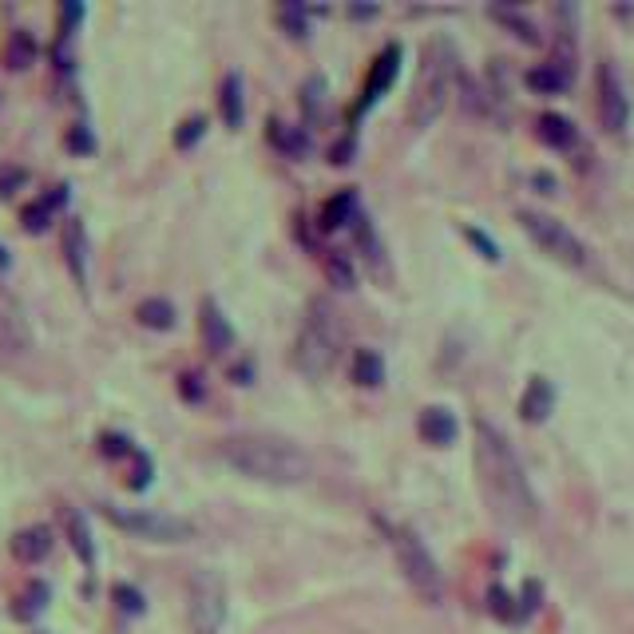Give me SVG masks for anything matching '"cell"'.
<instances>
[{"label":"cell","instance_id":"38","mask_svg":"<svg viewBox=\"0 0 634 634\" xmlns=\"http://www.w3.org/2000/svg\"><path fill=\"white\" fill-rule=\"evenodd\" d=\"M488 607H492V615H500V619H516L512 595H508L504 587H492V591H488Z\"/></svg>","mask_w":634,"mask_h":634},{"label":"cell","instance_id":"2","mask_svg":"<svg viewBox=\"0 0 634 634\" xmlns=\"http://www.w3.org/2000/svg\"><path fill=\"white\" fill-rule=\"evenodd\" d=\"M218 456L222 464H230L234 472L258 480V484H278V488H294L310 480V456L286 440V436H270V432H238L218 440Z\"/></svg>","mask_w":634,"mask_h":634},{"label":"cell","instance_id":"9","mask_svg":"<svg viewBox=\"0 0 634 634\" xmlns=\"http://www.w3.org/2000/svg\"><path fill=\"white\" fill-rule=\"evenodd\" d=\"M32 349V325L20 302L0 286V361H16Z\"/></svg>","mask_w":634,"mask_h":634},{"label":"cell","instance_id":"45","mask_svg":"<svg viewBox=\"0 0 634 634\" xmlns=\"http://www.w3.org/2000/svg\"><path fill=\"white\" fill-rule=\"evenodd\" d=\"M349 12H353V16H377V4H353Z\"/></svg>","mask_w":634,"mask_h":634},{"label":"cell","instance_id":"11","mask_svg":"<svg viewBox=\"0 0 634 634\" xmlns=\"http://www.w3.org/2000/svg\"><path fill=\"white\" fill-rule=\"evenodd\" d=\"M397 72H401V48L397 44H389L377 60H373V68H369V80H365V96H361V107H373L389 88H393V80H397Z\"/></svg>","mask_w":634,"mask_h":634},{"label":"cell","instance_id":"13","mask_svg":"<svg viewBox=\"0 0 634 634\" xmlns=\"http://www.w3.org/2000/svg\"><path fill=\"white\" fill-rule=\"evenodd\" d=\"M60 250H64V262L72 270V278L80 286H88V234H84V222L80 218H68L64 230H60Z\"/></svg>","mask_w":634,"mask_h":634},{"label":"cell","instance_id":"8","mask_svg":"<svg viewBox=\"0 0 634 634\" xmlns=\"http://www.w3.org/2000/svg\"><path fill=\"white\" fill-rule=\"evenodd\" d=\"M520 226L531 234V242L543 250V254H551L555 262H563V266H587V246L579 242V234H571L559 218H551V214H539V211H524L520 214Z\"/></svg>","mask_w":634,"mask_h":634},{"label":"cell","instance_id":"15","mask_svg":"<svg viewBox=\"0 0 634 634\" xmlns=\"http://www.w3.org/2000/svg\"><path fill=\"white\" fill-rule=\"evenodd\" d=\"M417 432H421L424 444L448 448V444L456 440L460 424H456V417H452L448 409H440V405H428V409H421V417H417Z\"/></svg>","mask_w":634,"mask_h":634},{"label":"cell","instance_id":"30","mask_svg":"<svg viewBox=\"0 0 634 634\" xmlns=\"http://www.w3.org/2000/svg\"><path fill=\"white\" fill-rule=\"evenodd\" d=\"M278 24H282L294 40L310 36V12H306V4H282V8H278Z\"/></svg>","mask_w":634,"mask_h":634},{"label":"cell","instance_id":"7","mask_svg":"<svg viewBox=\"0 0 634 634\" xmlns=\"http://www.w3.org/2000/svg\"><path fill=\"white\" fill-rule=\"evenodd\" d=\"M107 524H115L127 535H139V539H151V543H183L191 539L195 528L179 516H167V512H139V508H115V504H100Z\"/></svg>","mask_w":634,"mask_h":634},{"label":"cell","instance_id":"34","mask_svg":"<svg viewBox=\"0 0 634 634\" xmlns=\"http://www.w3.org/2000/svg\"><path fill=\"white\" fill-rule=\"evenodd\" d=\"M111 599H115L119 611H127V615H139V611H143V595H139L131 583H115V587H111Z\"/></svg>","mask_w":634,"mask_h":634},{"label":"cell","instance_id":"16","mask_svg":"<svg viewBox=\"0 0 634 634\" xmlns=\"http://www.w3.org/2000/svg\"><path fill=\"white\" fill-rule=\"evenodd\" d=\"M52 528H44V524H32V528H20L12 535V555L20 559V563H44L48 555H52Z\"/></svg>","mask_w":634,"mask_h":634},{"label":"cell","instance_id":"46","mask_svg":"<svg viewBox=\"0 0 634 634\" xmlns=\"http://www.w3.org/2000/svg\"><path fill=\"white\" fill-rule=\"evenodd\" d=\"M8 266H12V258H8V250H4V246H0V274H4V270H8Z\"/></svg>","mask_w":634,"mask_h":634},{"label":"cell","instance_id":"6","mask_svg":"<svg viewBox=\"0 0 634 634\" xmlns=\"http://www.w3.org/2000/svg\"><path fill=\"white\" fill-rule=\"evenodd\" d=\"M187 623L195 634H218L226 623V583L211 567L195 571L187 583Z\"/></svg>","mask_w":634,"mask_h":634},{"label":"cell","instance_id":"4","mask_svg":"<svg viewBox=\"0 0 634 634\" xmlns=\"http://www.w3.org/2000/svg\"><path fill=\"white\" fill-rule=\"evenodd\" d=\"M452 80H456V48L444 36H436L421 52V72H417V88H413V104H409L413 127H428L444 111Z\"/></svg>","mask_w":634,"mask_h":634},{"label":"cell","instance_id":"23","mask_svg":"<svg viewBox=\"0 0 634 634\" xmlns=\"http://www.w3.org/2000/svg\"><path fill=\"white\" fill-rule=\"evenodd\" d=\"M353 381L361 389H377L385 381V361H381L377 349H357L353 353Z\"/></svg>","mask_w":634,"mask_h":634},{"label":"cell","instance_id":"28","mask_svg":"<svg viewBox=\"0 0 634 634\" xmlns=\"http://www.w3.org/2000/svg\"><path fill=\"white\" fill-rule=\"evenodd\" d=\"M492 16H496V20L504 24V28H512V32L520 36V40H528V44H539V28L531 24L524 12H516V8H504V4H496V8H492Z\"/></svg>","mask_w":634,"mask_h":634},{"label":"cell","instance_id":"42","mask_svg":"<svg viewBox=\"0 0 634 634\" xmlns=\"http://www.w3.org/2000/svg\"><path fill=\"white\" fill-rule=\"evenodd\" d=\"M179 393H183L187 401H203V377H199V373H183V377H179Z\"/></svg>","mask_w":634,"mask_h":634},{"label":"cell","instance_id":"26","mask_svg":"<svg viewBox=\"0 0 634 634\" xmlns=\"http://www.w3.org/2000/svg\"><path fill=\"white\" fill-rule=\"evenodd\" d=\"M135 317H139V325H147V329H171L175 325V306L167 302V298H143L139 306H135Z\"/></svg>","mask_w":634,"mask_h":634},{"label":"cell","instance_id":"22","mask_svg":"<svg viewBox=\"0 0 634 634\" xmlns=\"http://www.w3.org/2000/svg\"><path fill=\"white\" fill-rule=\"evenodd\" d=\"M539 139L547 143V147H571L575 143V123L567 119V115H559V111H547V115H539Z\"/></svg>","mask_w":634,"mask_h":634},{"label":"cell","instance_id":"27","mask_svg":"<svg viewBox=\"0 0 634 634\" xmlns=\"http://www.w3.org/2000/svg\"><path fill=\"white\" fill-rule=\"evenodd\" d=\"M353 218H357V199H353V191H341V195H333V199L325 203L321 226H325V230H337V226H349Z\"/></svg>","mask_w":634,"mask_h":634},{"label":"cell","instance_id":"43","mask_svg":"<svg viewBox=\"0 0 634 634\" xmlns=\"http://www.w3.org/2000/svg\"><path fill=\"white\" fill-rule=\"evenodd\" d=\"M230 377H234L238 385H250V377H254V365H250V361H246V365H234V369H230Z\"/></svg>","mask_w":634,"mask_h":634},{"label":"cell","instance_id":"33","mask_svg":"<svg viewBox=\"0 0 634 634\" xmlns=\"http://www.w3.org/2000/svg\"><path fill=\"white\" fill-rule=\"evenodd\" d=\"M52 207L40 199V203H32V207H24V214H20V222H24V230L28 234H44L48 230V222H52Z\"/></svg>","mask_w":634,"mask_h":634},{"label":"cell","instance_id":"47","mask_svg":"<svg viewBox=\"0 0 634 634\" xmlns=\"http://www.w3.org/2000/svg\"><path fill=\"white\" fill-rule=\"evenodd\" d=\"M36 634H44V631H36Z\"/></svg>","mask_w":634,"mask_h":634},{"label":"cell","instance_id":"10","mask_svg":"<svg viewBox=\"0 0 634 634\" xmlns=\"http://www.w3.org/2000/svg\"><path fill=\"white\" fill-rule=\"evenodd\" d=\"M599 119H603V127H607L611 135L627 131V123H631L627 88H623V80H619V72H615L611 64L599 68Z\"/></svg>","mask_w":634,"mask_h":634},{"label":"cell","instance_id":"36","mask_svg":"<svg viewBox=\"0 0 634 634\" xmlns=\"http://www.w3.org/2000/svg\"><path fill=\"white\" fill-rule=\"evenodd\" d=\"M321 96H325V80H317L314 76V80L302 88V107H306V115H310V119L321 115Z\"/></svg>","mask_w":634,"mask_h":634},{"label":"cell","instance_id":"40","mask_svg":"<svg viewBox=\"0 0 634 634\" xmlns=\"http://www.w3.org/2000/svg\"><path fill=\"white\" fill-rule=\"evenodd\" d=\"M80 20H84V4H76V0H68V4L60 8V32H64V36H72Z\"/></svg>","mask_w":634,"mask_h":634},{"label":"cell","instance_id":"5","mask_svg":"<svg viewBox=\"0 0 634 634\" xmlns=\"http://www.w3.org/2000/svg\"><path fill=\"white\" fill-rule=\"evenodd\" d=\"M389 543H393V555H397V567L405 575V583L421 595L424 603H440L444 599V575H440V563L432 559V551L424 547V539L413 528H393L389 531Z\"/></svg>","mask_w":634,"mask_h":634},{"label":"cell","instance_id":"18","mask_svg":"<svg viewBox=\"0 0 634 634\" xmlns=\"http://www.w3.org/2000/svg\"><path fill=\"white\" fill-rule=\"evenodd\" d=\"M270 131V143L286 155V159H306L310 155V135H306V127H294V123H282V119H270L266 123Z\"/></svg>","mask_w":634,"mask_h":634},{"label":"cell","instance_id":"41","mask_svg":"<svg viewBox=\"0 0 634 634\" xmlns=\"http://www.w3.org/2000/svg\"><path fill=\"white\" fill-rule=\"evenodd\" d=\"M464 234H468V242H472V246H476V250H480V254H484L488 262H496V258H500V250H496V242H492L488 234H480L476 226H468Z\"/></svg>","mask_w":634,"mask_h":634},{"label":"cell","instance_id":"21","mask_svg":"<svg viewBox=\"0 0 634 634\" xmlns=\"http://www.w3.org/2000/svg\"><path fill=\"white\" fill-rule=\"evenodd\" d=\"M524 80H528L531 92H539V96H559V92H567V88H571V72H563V68H555V64H539V68H531Z\"/></svg>","mask_w":634,"mask_h":634},{"label":"cell","instance_id":"39","mask_svg":"<svg viewBox=\"0 0 634 634\" xmlns=\"http://www.w3.org/2000/svg\"><path fill=\"white\" fill-rule=\"evenodd\" d=\"M24 179H28V175H24L20 167H4V171H0V199H12V195L24 187Z\"/></svg>","mask_w":634,"mask_h":634},{"label":"cell","instance_id":"19","mask_svg":"<svg viewBox=\"0 0 634 634\" xmlns=\"http://www.w3.org/2000/svg\"><path fill=\"white\" fill-rule=\"evenodd\" d=\"M60 524H64V539H68L72 551L80 555V563L92 567V563H96V543H92V531L84 524V516H80L76 508H64V512H60Z\"/></svg>","mask_w":634,"mask_h":634},{"label":"cell","instance_id":"37","mask_svg":"<svg viewBox=\"0 0 634 634\" xmlns=\"http://www.w3.org/2000/svg\"><path fill=\"white\" fill-rule=\"evenodd\" d=\"M68 147H72L76 155H92V151H96V139H92V131H88L84 123H76V127L68 131Z\"/></svg>","mask_w":634,"mask_h":634},{"label":"cell","instance_id":"29","mask_svg":"<svg viewBox=\"0 0 634 634\" xmlns=\"http://www.w3.org/2000/svg\"><path fill=\"white\" fill-rule=\"evenodd\" d=\"M321 266H325V278H329L337 290H353V266H349L345 254L325 250V254H321Z\"/></svg>","mask_w":634,"mask_h":634},{"label":"cell","instance_id":"12","mask_svg":"<svg viewBox=\"0 0 634 634\" xmlns=\"http://www.w3.org/2000/svg\"><path fill=\"white\" fill-rule=\"evenodd\" d=\"M199 333H203L207 353H214V357H222V353L234 349V325L226 321V314L214 306L211 298L199 306Z\"/></svg>","mask_w":634,"mask_h":634},{"label":"cell","instance_id":"14","mask_svg":"<svg viewBox=\"0 0 634 634\" xmlns=\"http://www.w3.org/2000/svg\"><path fill=\"white\" fill-rule=\"evenodd\" d=\"M349 230H353V238H357V246H361V258L369 262V270H373L377 278H389V258H385V246H381L373 222L357 211V218L349 222Z\"/></svg>","mask_w":634,"mask_h":634},{"label":"cell","instance_id":"31","mask_svg":"<svg viewBox=\"0 0 634 634\" xmlns=\"http://www.w3.org/2000/svg\"><path fill=\"white\" fill-rule=\"evenodd\" d=\"M127 460H131V476H127V488H131V492H143V488L151 484V472H155V468H151V456L135 448V452H131Z\"/></svg>","mask_w":634,"mask_h":634},{"label":"cell","instance_id":"32","mask_svg":"<svg viewBox=\"0 0 634 634\" xmlns=\"http://www.w3.org/2000/svg\"><path fill=\"white\" fill-rule=\"evenodd\" d=\"M203 131H207V119H203V115H191V119H183V123L175 127V147H179V151L195 147V143L203 139Z\"/></svg>","mask_w":634,"mask_h":634},{"label":"cell","instance_id":"17","mask_svg":"<svg viewBox=\"0 0 634 634\" xmlns=\"http://www.w3.org/2000/svg\"><path fill=\"white\" fill-rule=\"evenodd\" d=\"M551 409H555V389H551V381H547V377H531L528 389H524V401H520V417L528 424H539L551 417Z\"/></svg>","mask_w":634,"mask_h":634},{"label":"cell","instance_id":"25","mask_svg":"<svg viewBox=\"0 0 634 634\" xmlns=\"http://www.w3.org/2000/svg\"><path fill=\"white\" fill-rule=\"evenodd\" d=\"M48 599H52L48 583H40V579H36V583H28V587L16 595V607H12V615H16L20 623H32V619H36V615L48 607Z\"/></svg>","mask_w":634,"mask_h":634},{"label":"cell","instance_id":"3","mask_svg":"<svg viewBox=\"0 0 634 634\" xmlns=\"http://www.w3.org/2000/svg\"><path fill=\"white\" fill-rule=\"evenodd\" d=\"M341 337H345V325H341V314L333 310V302L314 298L310 310H306L302 329H298V341H294V365L306 377L321 381L333 369L337 353H341Z\"/></svg>","mask_w":634,"mask_h":634},{"label":"cell","instance_id":"1","mask_svg":"<svg viewBox=\"0 0 634 634\" xmlns=\"http://www.w3.org/2000/svg\"><path fill=\"white\" fill-rule=\"evenodd\" d=\"M476 480H480L484 504L492 508V516L504 528H535L539 500L531 492L528 472H524L516 448L508 444V436L488 421H476Z\"/></svg>","mask_w":634,"mask_h":634},{"label":"cell","instance_id":"24","mask_svg":"<svg viewBox=\"0 0 634 634\" xmlns=\"http://www.w3.org/2000/svg\"><path fill=\"white\" fill-rule=\"evenodd\" d=\"M32 60H36V40H32V32L16 28L8 36V44H4V64L12 72H24V68H32Z\"/></svg>","mask_w":634,"mask_h":634},{"label":"cell","instance_id":"44","mask_svg":"<svg viewBox=\"0 0 634 634\" xmlns=\"http://www.w3.org/2000/svg\"><path fill=\"white\" fill-rule=\"evenodd\" d=\"M349 151H353V143H349V139H345V143H337V147L329 151V155H333L329 163H349Z\"/></svg>","mask_w":634,"mask_h":634},{"label":"cell","instance_id":"35","mask_svg":"<svg viewBox=\"0 0 634 634\" xmlns=\"http://www.w3.org/2000/svg\"><path fill=\"white\" fill-rule=\"evenodd\" d=\"M100 452L111 456V460H119V456H131L135 448H131V440H127V436H119V432H104V436H100Z\"/></svg>","mask_w":634,"mask_h":634},{"label":"cell","instance_id":"20","mask_svg":"<svg viewBox=\"0 0 634 634\" xmlns=\"http://www.w3.org/2000/svg\"><path fill=\"white\" fill-rule=\"evenodd\" d=\"M218 111H222V123L230 131L242 127V115H246V100H242V76L238 72H226L222 76V88H218Z\"/></svg>","mask_w":634,"mask_h":634}]
</instances>
